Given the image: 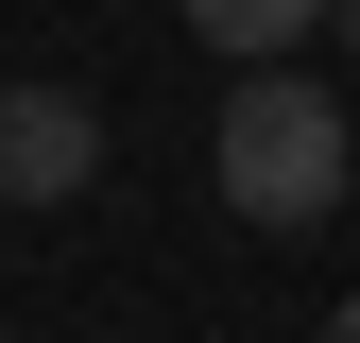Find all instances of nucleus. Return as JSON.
<instances>
[{"label": "nucleus", "mask_w": 360, "mask_h": 343, "mask_svg": "<svg viewBox=\"0 0 360 343\" xmlns=\"http://www.w3.org/2000/svg\"><path fill=\"white\" fill-rule=\"evenodd\" d=\"M103 189V103L86 86H0V206H86Z\"/></svg>", "instance_id": "nucleus-2"}, {"label": "nucleus", "mask_w": 360, "mask_h": 343, "mask_svg": "<svg viewBox=\"0 0 360 343\" xmlns=\"http://www.w3.org/2000/svg\"><path fill=\"white\" fill-rule=\"evenodd\" d=\"M326 343H360V292H343V309H326Z\"/></svg>", "instance_id": "nucleus-4"}, {"label": "nucleus", "mask_w": 360, "mask_h": 343, "mask_svg": "<svg viewBox=\"0 0 360 343\" xmlns=\"http://www.w3.org/2000/svg\"><path fill=\"white\" fill-rule=\"evenodd\" d=\"M206 172H223V206H240L257 240H309V224L360 189V138H343V103H326V86L275 52V69H240V86H223V120H206Z\"/></svg>", "instance_id": "nucleus-1"}, {"label": "nucleus", "mask_w": 360, "mask_h": 343, "mask_svg": "<svg viewBox=\"0 0 360 343\" xmlns=\"http://www.w3.org/2000/svg\"><path fill=\"white\" fill-rule=\"evenodd\" d=\"M172 18H189L223 69H275V52H309V34H326V0H172Z\"/></svg>", "instance_id": "nucleus-3"}, {"label": "nucleus", "mask_w": 360, "mask_h": 343, "mask_svg": "<svg viewBox=\"0 0 360 343\" xmlns=\"http://www.w3.org/2000/svg\"><path fill=\"white\" fill-rule=\"evenodd\" d=\"M326 18H343V34H360V0H326Z\"/></svg>", "instance_id": "nucleus-5"}]
</instances>
